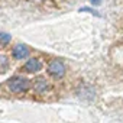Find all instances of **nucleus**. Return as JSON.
Instances as JSON below:
<instances>
[{
	"instance_id": "f03ea898",
	"label": "nucleus",
	"mask_w": 123,
	"mask_h": 123,
	"mask_svg": "<svg viewBox=\"0 0 123 123\" xmlns=\"http://www.w3.org/2000/svg\"><path fill=\"white\" fill-rule=\"evenodd\" d=\"M48 73L52 75V77H56V78H61L64 74H65V65L58 59H54L49 62L48 65Z\"/></svg>"
},
{
	"instance_id": "39448f33",
	"label": "nucleus",
	"mask_w": 123,
	"mask_h": 123,
	"mask_svg": "<svg viewBox=\"0 0 123 123\" xmlns=\"http://www.w3.org/2000/svg\"><path fill=\"white\" fill-rule=\"evenodd\" d=\"M48 88H49V84L46 83L45 78H38V80L35 81V84H33V90H35L36 93H45Z\"/></svg>"
},
{
	"instance_id": "f257e3e1",
	"label": "nucleus",
	"mask_w": 123,
	"mask_h": 123,
	"mask_svg": "<svg viewBox=\"0 0 123 123\" xmlns=\"http://www.w3.org/2000/svg\"><path fill=\"white\" fill-rule=\"evenodd\" d=\"M29 87H31L29 80H26L23 77H13L9 80V88L13 93H25L29 90Z\"/></svg>"
},
{
	"instance_id": "0eeeda50",
	"label": "nucleus",
	"mask_w": 123,
	"mask_h": 123,
	"mask_svg": "<svg viewBox=\"0 0 123 123\" xmlns=\"http://www.w3.org/2000/svg\"><path fill=\"white\" fill-rule=\"evenodd\" d=\"M91 3H94V5H100V0H91Z\"/></svg>"
},
{
	"instance_id": "423d86ee",
	"label": "nucleus",
	"mask_w": 123,
	"mask_h": 123,
	"mask_svg": "<svg viewBox=\"0 0 123 123\" xmlns=\"http://www.w3.org/2000/svg\"><path fill=\"white\" fill-rule=\"evenodd\" d=\"M10 42V35L9 33H0V45H6Z\"/></svg>"
},
{
	"instance_id": "20e7f679",
	"label": "nucleus",
	"mask_w": 123,
	"mask_h": 123,
	"mask_svg": "<svg viewBox=\"0 0 123 123\" xmlns=\"http://www.w3.org/2000/svg\"><path fill=\"white\" fill-rule=\"evenodd\" d=\"M41 68H42V64H41V61L38 58H31L25 65V70L28 73H38Z\"/></svg>"
},
{
	"instance_id": "7ed1b4c3",
	"label": "nucleus",
	"mask_w": 123,
	"mask_h": 123,
	"mask_svg": "<svg viewBox=\"0 0 123 123\" xmlns=\"http://www.w3.org/2000/svg\"><path fill=\"white\" fill-rule=\"evenodd\" d=\"M28 55H29V49H28L26 45L19 43V45H16V46L13 48V56H15L16 59H23V58H26Z\"/></svg>"
}]
</instances>
